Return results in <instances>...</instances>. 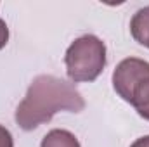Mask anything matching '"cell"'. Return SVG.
<instances>
[{"instance_id": "1", "label": "cell", "mask_w": 149, "mask_h": 147, "mask_svg": "<svg viewBox=\"0 0 149 147\" xmlns=\"http://www.w3.org/2000/svg\"><path fill=\"white\" fill-rule=\"evenodd\" d=\"M83 109L85 99L73 83L52 74H40L31 81L26 97L16 109V123L24 132H31L50 121L59 111L80 112Z\"/></svg>"}, {"instance_id": "2", "label": "cell", "mask_w": 149, "mask_h": 147, "mask_svg": "<svg viewBox=\"0 0 149 147\" xmlns=\"http://www.w3.org/2000/svg\"><path fill=\"white\" fill-rule=\"evenodd\" d=\"M113 87L116 94L134 106L144 119L149 121V62L128 57L123 59L114 73H113Z\"/></svg>"}, {"instance_id": "3", "label": "cell", "mask_w": 149, "mask_h": 147, "mask_svg": "<svg viewBox=\"0 0 149 147\" xmlns=\"http://www.w3.org/2000/svg\"><path fill=\"white\" fill-rule=\"evenodd\" d=\"M64 62L71 81L90 83L97 80L106 66V45L95 35H83L68 47Z\"/></svg>"}, {"instance_id": "4", "label": "cell", "mask_w": 149, "mask_h": 147, "mask_svg": "<svg viewBox=\"0 0 149 147\" xmlns=\"http://www.w3.org/2000/svg\"><path fill=\"white\" fill-rule=\"evenodd\" d=\"M130 33L141 45L149 49V5L139 9L130 21Z\"/></svg>"}, {"instance_id": "5", "label": "cell", "mask_w": 149, "mask_h": 147, "mask_svg": "<svg viewBox=\"0 0 149 147\" xmlns=\"http://www.w3.org/2000/svg\"><path fill=\"white\" fill-rule=\"evenodd\" d=\"M40 147H80V142L76 140V137L71 132L57 128V130L49 132L43 137Z\"/></svg>"}, {"instance_id": "6", "label": "cell", "mask_w": 149, "mask_h": 147, "mask_svg": "<svg viewBox=\"0 0 149 147\" xmlns=\"http://www.w3.org/2000/svg\"><path fill=\"white\" fill-rule=\"evenodd\" d=\"M0 147H14V140H12L10 132L2 125H0Z\"/></svg>"}, {"instance_id": "7", "label": "cell", "mask_w": 149, "mask_h": 147, "mask_svg": "<svg viewBox=\"0 0 149 147\" xmlns=\"http://www.w3.org/2000/svg\"><path fill=\"white\" fill-rule=\"evenodd\" d=\"M9 42V28L3 19H0V49H3Z\"/></svg>"}, {"instance_id": "8", "label": "cell", "mask_w": 149, "mask_h": 147, "mask_svg": "<svg viewBox=\"0 0 149 147\" xmlns=\"http://www.w3.org/2000/svg\"><path fill=\"white\" fill-rule=\"evenodd\" d=\"M130 147H149V135L137 139V140H135V142H134Z\"/></svg>"}]
</instances>
